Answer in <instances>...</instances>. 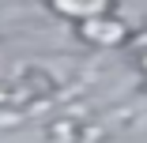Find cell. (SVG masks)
Segmentation results:
<instances>
[{"label":"cell","mask_w":147,"mask_h":143,"mask_svg":"<svg viewBox=\"0 0 147 143\" xmlns=\"http://www.w3.org/2000/svg\"><path fill=\"white\" fill-rule=\"evenodd\" d=\"M79 34H83L87 42H94V45H117V42H125L128 26H125V23H117V19H106V15H98V19H87V23H79Z\"/></svg>","instance_id":"obj_1"},{"label":"cell","mask_w":147,"mask_h":143,"mask_svg":"<svg viewBox=\"0 0 147 143\" xmlns=\"http://www.w3.org/2000/svg\"><path fill=\"white\" fill-rule=\"evenodd\" d=\"M53 11H61V15H68V19H83V23H87V19L106 15L109 4H106V0H57Z\"/></svg>","instance_id":"obj_2"},{"label":"cell","mask_w":147,"mask_h":143,"mask_svg":"<svg viewBox=\"0 0 147 143\" xmlns=\"http://www.w3.org/2000/svg\"><path fill=\"white\" fill-rule=\"evenodd\" d=\"M143 68H147V56H143Z\"/></svg>","instance_id":"obj_3"}]
</instances>
